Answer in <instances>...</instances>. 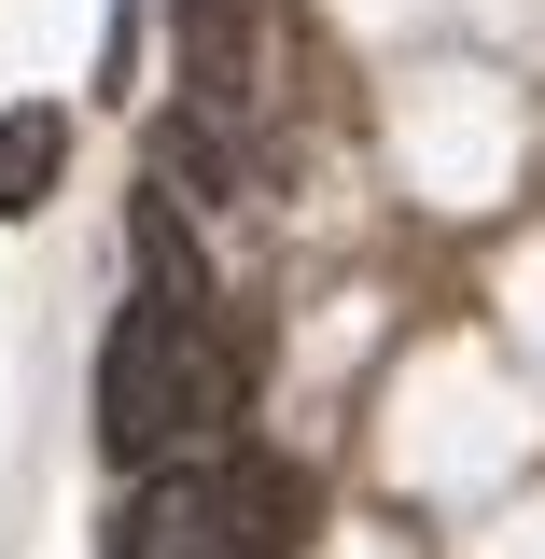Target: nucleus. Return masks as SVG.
I'll return each mask as SVG.
<instances>
[{
	"label": "nucleus",
	"mask_w": 545,
	"mask_h": 559,
	"mask_svg": "<svg viewBox=\"0 0 545 559\" xmlns=\"http://www.w3.org/2000/svg\"><path fill=\"white\" fill-rule=\"evenodd\" d=\"M238 419V349L182 308H127L98 349V448L112 462H197Z\"/></svg>",
	"instance_id": "obj_1"
},
{
	"label": "nucleus",
	"mask_w": 545,
	"mask_h": 559,
	"mask_svg": "<svg viewBox=\"0 0 545 559\" xmlns=\"http://www.w3.org/2000/svg\"><path fill=\"white\" fill-rule=\"evenodd\" d=\"M197 489H210V518H224L238 559H294L308 546V476L266 462V448H224V476H197Z\"/></svg>",
	"instance_id": "obj_2"
},
{
	"label": "nucleus",
	"mask_w": 545,
	"mask_h": 559,
	"mask_svg": "<svg viewBox=\"0 0 545 559\" xmlns=\"http://www.w3.org/2000/svg\"><path fill=\"white\" fill-rule=\"evenodd\" d=\"M112 559H238V546H224L210 489H197V476H168V489H140V503H127V532H112Z\"/></svg>",
	"instance_id": "obj_3"
},
{
	"label": "nucleus",
	"mask_w": 545,
	"mask_h": 559,
	"mask_svg": "<svg viewBox=\"0 0 545 559\" xmlns=\"http://www.w3.org/2000/svg\"><path fill=\"white\" fill-rule=\"evenodd\" d=\"M57 168H70V112L57 98H14V112H0V210H43Z\"/></svg>",
	"instance_id": "obj_4"
},
{
	"label": "nucleus",
	"mask_w": 545,
	"mask_h": 559,
	"mask_svg": "<svg viewBox=\"0 0 545 559\" xmlns=\"http://www.w3.org/2000/svg\"><path fill=\"white\" fill-rule=\"evenodd\" d=\"M182 70L210 98H238L252 84V0H182Z\"/></svg>",
	"instance_id": "obj_5"
}]
</instances>
